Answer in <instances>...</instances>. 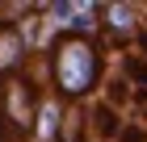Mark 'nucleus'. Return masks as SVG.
<instances>
[{
	"label": "nucleus",
	"instance_id": "10",
	"mask_svg": "<svg viewBox=\"0 0 147 142\" xmlns=\"http://www.w3.org/2000/svg\"><path fill=\"white\" fill-rule=\"evenodd\" d=\"M130 50H135V55H139V59L147 63V13H143V21H139L135 38H130Z\"/></svg>",
	"mask_w": 147,
	"mask_h": 142
},
{
	"label": "nucleus",
	"instance_id": "9",
	"mask_svg": "<svg viewBox=\"0 0 147 142\" xmlns=\"http://www.w3.org/2000/svg\"><path fill=\"white\" fill-rule=\"evenodd\" d=\"M118 75L126 79V84L135 88V92H147V63L135 55V50H126V55H118Z\"/></svg>",
	"mask_w": 147,
	"mask_h": 142
},
{
	"label": "nucleus",
	"instance_id": "8",
	"mask_svg": "<svg viewBox=\"0 0 147 142\" xmlns=\"http://www.w3.org/2000/svg\"><path fill=\"white\" fill-rule=\"evenodd\" d=\"M59 142H92L88 138V105H67V109H63Z\"/></svg>",
	"mask_w": 147,
	"mask_h": 142
},
{
	"label": "nucleus",
	"instance_id": "1",
	"mask_svg": "<svg viewBox=\"0 0 147 142\" xmlns=\"http://www.w3.org/2000/svg\"><path fill=\"white\" fill-rule=\"evenodd\" d=\"M46 71H51V92L63 105H88V100H97L101 79H105V46H101V38L59 33L55 46L46 50Z\"/></svg>",
	"mask_w": 147,
	"mask_h": 142
},
{
	"label": "nucleus",
	"instance_id": "2",
	"mask_svg": "<svg viewBox=\"0 0 147 142\" xmlns=\"http://www.w3.org/2000/svg\"><path fill=\"white\" fill-rule=\"evenodd\" d=\"M42 92L46 88H38V79L30 71H21V75H13V79L0 84V121L21 142H30V125H34V109L42 100Z\"/></svg>",
	"mask_w": 147,
	"mask_h": 142
},
{
	"label": "nucleus",
	"instance_id": "6",
	"mask_svg": "<svg viewBox=\"0 0 147 142\" xmlns=\"http://www.w3.org/2000/svg\"><path fill=\"white\" fill-rule=\"evenodd\" d=\"M126 117L118 109H109L105 100H88V138L92 142H118Z\"/></svg>",
	"mask_w": 147,
	"mask_h": 142
},
{
	"label": "nucleus",
	"instance_id": "3",
	"mask_svg": "<svg viewBox=\"0 0 147 142\" xmlns=\"http://www.w3.org/2000/svg\"><path fill=\"white\" fill-rule=\"evenodd\" d=\"M139 21H143L139 4H126V0H101L97 4V38H101L105 50H122L126 55Z\"/></svg>",
	"mask_w": 147,
	"mask_h": 142
},
{
	"label": "nucleus",
	"instance_id": "5",
	"mask_svg": "<svg viewBox=\"0 0 147 142\" xmlns=\"http://www.w3.org/2000/svg\"><path fill=\"white\" fill-rule=\"evenodd\" d=\"M25 67H30V50H25L17 25H4V21H0V84L13 79V75H21Z\"/></svg>",
	"mask_w": 147,
	"mask_h": 142
},
{
	"label": "nucleus",
	"instance_id": "4",
	"mask_svg": "<svg viewBox=\"0 0 147 142\" xmlns=\"http://www.w3.org/2000/svg\"><path fill=\"white\" fill-rule=\"evenodd\" d=\"M63 109H67V105H63L55 92H42V100H38V109H34V125H30V142H59Z\"/></svg>",
	"mask_w": 147,
	"mask_h": 142
},
{
	"label": "nucleus",
	"instance_id": "7",
	"mask_svg": "<svg viewBox=\"0 0 147 142\" xmlns=\"http://www.w3.org/2000/svg\"><path fill=\"white\" fill-rule=\"evenodd\" d=\"M97 100H105L109 109H118L122 117H130V100H135V88L126 84L122 75H105V79H101V92H97Z\"/></svg>",
	"mask_w": 147,
	"mask_h": 142
}]
</instances>
